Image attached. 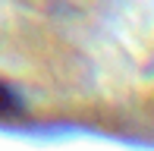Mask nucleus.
Instances as JSON below:
<instances>
[{
  "mask_svg": "<svg viewBox=\"0 0 154 151\" xmlns=\"http://www.w3.org/2000/svg\"><path fill=\"white\" fill-rule=\"evenodd\" d=\"M19 113V101H16V94L10 91V88L0 82V116H16Z\"/></svg>",
  "mask_w": 154,
  "mask_h": 151,
  "instance_id": "1",
  "label": "nucleus"
}]
</instances>
